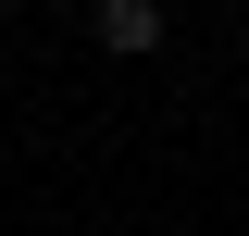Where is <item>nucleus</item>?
I'll use <instances>...</instances> for the list:
<instances>
[{
    "instance_id": "nucleus-1",
    "label": "nucleus",
    "mask_w": 249,
    "mask_h": 236,
    "mask_svg": "<svg viewBox=\"0 0 249 236\" xmlns=\"http://www.w3.org/2000/svg\"><path fill=\"white\" fill-rule=\"evenodd\" d=\"M100 50H162V0H100Z\"/></svg>"
}]
</instances>
